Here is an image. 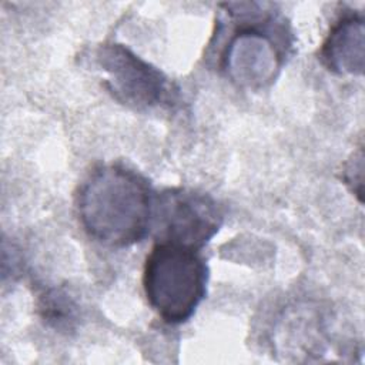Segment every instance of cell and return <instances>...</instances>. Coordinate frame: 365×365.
I'll return each instance as SVG.
<instances>
[{
  "label": "cell",
  "instance_id": "cell-1",
  "mask_svg": "<svg viewBox=\"0 0 365 365\" xmlns=\"http://www.w3.org/2000/svg\"><path fill=\"white\" fill-rule=\"evenodd\" d=\"M214 34L220 71L238 88L259 91L279 76L292 48L285 17L271 3H224Z\"/></svg>",
  "mask_w": 365,
  "mask_h": 365
},
{
  "label": "cell",
  "instance_id": "cell-2",
  "mask_svg": "<svg viewBox=\"0 0 365 365\" xmlns=\"http://www.w3.org/2000/svg\"><path fill=\"white\" fill-rule=\"evenodd\" d=\"M154 192L144 175L120 164L96 167L76 195L78 221L86 234L108 248H127L151 230Z\"/></svg>",
  "mask_w": 365,
  "mask_h": 365
},
{
  "label": "cell",
  "instance_id": "cell-3",
  "mask_svg": "<svg viewBox=\"0 0 365 365\" xmlns=\"http://www.w3.org/2000/svg\"><path fill=\"white\" fill-rule=\"evenodd\" d=\"M208 265L200 250L157 242L145 258L143 288L150 307L170 325L187 322L207 295Z\"/></svg>",
  "mask_w": 365,
  "mask_h": 365
},
{
  "label": "cell",
  "instance_id": "cell-4",
  "mask_svg": "<svg viewBox=\"0 0 365 365\" xmlns=\"http://www.w3.org/2000/svg\"><path fill=\"white\" fill-rule=\"evenodd\" d=\"M104 86L121 104L147 111L175 103L177 87L155 66L121 43H104L96 51Z\"/></svg>",
  "mask_w": 365,
  "mask_h": 365
},
{
  "label": "cell",
  "instance_id": "cell-5",
  "mask_svg": "<svg viewBox=\"0 0 365 365\" xmlns=\"http://www.w3.org/2000/svg\"><path fill=\"white\" fill-rule=\"evenodd\" d=\"M222 211L217 201L191 188H165L154 195L151 228L157 242L201 250L221 228Z\"/></svg>",
  "mask_w": 365,
  "mask_h": 365
},
{
  "label": "cell",
  "instance_id": "cell-6",
  "mask_svg": "<svg viewBox=\"0 0 365 365\" xmlns=\"http://www.w3.org/2000/svg\"><path fill=\"white\" fill-rule=\"evenodd\" d=\"M321 63L338 76H362L365 67V20L359 13L341 16L319 50Z\"/></svg>",
  "mask_w": 365,
  "mask_h": 365
},
{
  "label": "cell",
  "instance_id": "cell-7",
  "mask_svg": "<svg viewBox=\"0 0 365 365\" xmlns=\"http://www.w3.org/2000/svg\"><path fill=\"white\" fill-rule=\"evenodd\" d=\"M37 307L43 321L57 331H73L78 321L76 301L61 288L43 289L38 295Z\"/></svg>",
  "mask_w": 365,
  "mask_h": 365
},
{
  "label": "cell",
  "instance_id": "cell-8",
  "mask_svg": "<svg viewBox=\"0 0 365 365\" xmlns=\"http://www.w3.org/2000/svg\"><path fill=\"white\" fill-rule=\"evenodd\" d=\"M355 174H358V177L362 178L364 175V154H362V147H359V150L356 153H354L352 158L346 163L345 170H344V180L345 182L351 187V190L354 191V194H356L361 200V194H362V187L358 185L356 180H355Z\"/></svg>",
  "mask_w": 365,
  "mask_h": 365
}]
</instances>
